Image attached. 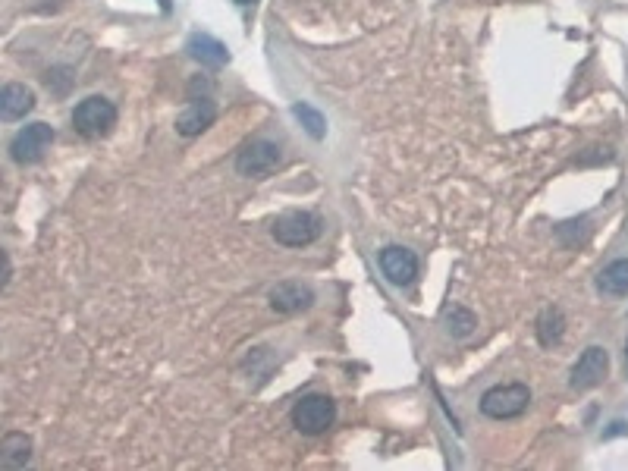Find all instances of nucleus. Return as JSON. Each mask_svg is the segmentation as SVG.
<instances>
[{
	"label": "nucleus",
	"instance_id": "obj_20",
	"mask_svg": "<svg viewBox=\"0 0 628 471\" xmlns=\"http://www.w3.org/2000/svg\"><path fill=\"white\" fill-rule=\"evenodd\" d=\"M625 368H628V343H625Z\"/></svg>",
	"mask_w": 628,
	"mask_h": 471
},
{
	"label": "nucleus",
	"instance_id": "obj_8",
	"mask_svg": "<svg viewBox=\"0 0 628 471\" xmlns=\"http://www.w3.org/2000/svg\"><path fill=\"white\" fill-rule=\"evenodd\" d=\"M380 271H384L390 283L409 286L418 277V258L415 252L402 249V245H387V249L380 252Z\"/></svg>",
	"mask_w": 628,
	"mask_h": 471
},
{
	"label": "nucleus",
	"instance_id": "obj_5",
	"mask_svg": "<svg viewBox=\"0 0 628 471\" xmlns=\"http://www.w3.org/2000/svg\"><path fill=\"white\" fill-rule=\"evenodd\" d=\"M54 145V126L48 123H32L26 129H19L16 132V139L10 142V157L16 164H38L44 154L51 151Z\"/></svg>",
	"mask_w": 628,
	"mask_h": 471
},
{
	"label": "nucleus",
	"instance_id": "obj_6",
	"mask_svg": "<svg viewBox=\"0 0 628 471\" xmlns=\"http://www.w3.org/2000/svg\"><path fill=\"white\" fill-rule=\"evenodd\" d=\"M607 374H610V352L600 349V346H591V349L581 352V358L575 362L569 387L578 390V393L594 390V387L603 384V380H607Z\"/></svg>",
	"mask_w": 628,
	"mask_h": 471
},
{
	"label": "nucleus",
	"instance_id": "obj_14",
	"mask_svg": "<svg viewBox=\"0 0 628 471\" xmlns=\"http://www.w3.org/2000/svg\"><path fill=\"white\" fill-rule=\"evenodd\" d=\"M32 456V440L26 434H7L0 440V465L4 468H19L26 465Z\"/></svg>",
	"mask_w": 628,
	"mask_h": 471
},
{
	"label": "nucleus",
	"instance_id": "obj_2",
	"mask_svg": "<svg viewBox=\"0 0 628 471\" xmlns=\"http://www.w3.org/2000/svg\"><path fill=\"white\" fill-rule=\"evenodd\" d=\"M528 406H531V390L525 384H500L481 396V412L493 421L519 418Z\"/></svg>",
	"mask_w": 628,
	"mask_h": 471
},
{
	"label": "nucleus",
	"instance_id": "obj_3",
	"mask_svg": "<svg viewBox=\"0 0 628 471\" xmlns=\"http://www.w3.org/2000/svg\"><path fill=\"white\" fill-rule=\"evenodd\" d=\"M336 418V402L327 393H308L293 406V428L302 434H324Z\"/></svg>",
	"mask_w": 628,
	"mask_h": 471
},
{
	"label": "nucleus",
	"instance_id": "obj_11",
	"mask_svg": "<svg viewBox=\"0 0 628 471\" xmlns=\"http://www.w3.org/2000/svg\"><path fill=\"white\" fill-rule=\"evenodd\" d=\"M311 302H314V293L305 283H296V280L280 283V286L271 289V308L280 311V314L305 311V308H311Z\"/></svg>",
	"mask_w": 628,
	"mask_h": 471
},
{
	"label": "nucleus",
	"instance_id": "obj_16",
	"mask_svg": "<svg viewBox=\"0 0 628 471\" xmlns=\"http://www.w3.org/2000/svg\"><path fill=\"white\" fill-rule=\"evenodd\" d=\"M293 114H296V120L305 126V132H308V136L311 139H324V132H327V120H324V114H321V110H314L311 104H296L293 107Z\"/></svg>",
	"mask_w": 628,
	"mask_h": 471
},
{
	"label": "nucleus",
	"instance_id": "obj_4",
	"mask_svg": "<svg viewBox=\"0 0 628 471\" xmlns=\"http://www.w3.org/2000/svg\"><path fill=\"white\" fill-rule=\"evenodd\" d=\"M321 236V217L311 211H286L274 220V239L289 249H302Z\"/></svg>",
	"mask_w": 628,
	"mask_h": 471
},
{
	"label": "nucleus",
	"instance_id": "obj_15",
	"mask_svg": "<svg viewBox=\"0 0 628 471\" xmlns=\"http://www.w3.org/2000/svg\"><path fill=\"white\" fill-rule=\"evenodd\" d=\"M566 333V318L559 308H547L541 318H537V340H541V346H556L559 340H563Z\"/></svg>",
	"mask_w": 628,
	"mask_h": 471
},
{
	"label": "nucleus",
	"instance_id": "obj_19",
	"mask_svg": "<svg viewBox=\"0 0 628 471\" xmlns=\"http://www.w3.org/2000/svg\"><path fill=\"white\" fill-rule=\"evenodd\" d=\"M161 7H164V10H170V0H161Z\"/></svg>",
	"mask_w": 628,
	"mask_h": 471
},
{
	"label": "nucleus",
	"instance_id": "obj_1",
	"mask_svg": "<svg viewBox=\"0 0 628 471\" xmlns=\"http://www.w3.org/2000/svg\"><path fill=\"white\" fill-rule=\"evenodd\" d=\"M114 126H117V107L107 98L92 95V98L79 101L73 110V129L82 139H104L114 132Z\"/></svg>",
	"mask_w": 628,
	"mask_h": 471
},
{
	"label": "nucleus",
	"instance_id": "obj_17",
	"mask_svg": "<svg viewBox=\"0 0 628 471\" xmlns=\"http://www.w3.org/2000/svg\"><path fill=\"white\" fill-rule=\"evenodd\" d=\"M475 327H478V318L468 308L456 305L453 311H446V330H450V336H456V340H465Z\"/></svg>",
	"mask_w": 628,
	"mask_h": 471
},
{
	"label": "nucleus",
	"instance_id": "obj_12",
	"mask_svg": "<svg viewBox=\"0 0 628 471\" xmlns=\"http://www.w3.org/2000/svg\"><path fill=\"white\" fill-rule=\"evenodd\" d=\"M35 107V92L19 82H10L4 85V92H0V117H4L7 123H16L29 114V110Z\"/></svg>",
	"mask_w": 628,
	"mask_h": 471
},
{
	"label": "nucleus",
	"instance_id": "obj_9",
	"mask_svg": "<svg viewBox=\"0 0 628 471\" xmlns=\"http://www.w3.org/2000/svg\"><path fill=\"white\" fill-rule=\"evenodd\" d=\"M214 120H217V104L208 101V98H201V101H192L183 114L176 117V132L179 136L192 139V136H201L208 126H214Z\"/></svg>",
	"mask_w": 628,
	"mask_h": 471
},
{
	"label": "nucleus",
	"instance_id": "obj_10",
	"mask_svg": "<svg viewBox=\"0 0 628 471\" xmlns=\"http://www.w3.org/2000/svg\"><path fill=\"white\" fill-rule=\"evenodd\" d=\"M186 51H189L192 60H198L201 66H208V70H220V66L230 60L227 44L217 41L214 35H205V32H195L186 41Z\"/></svg>",
	"mask_w": 628,
	"mask_h": 471
},
{
	"label": "nucleus",
	"instance_id": "obj_7",
	"mask_svg": "<svg viewBox=\"0 0 628 471\" xmlns=\"http://www.w3.org/2000/svg\"><path fill=\"white\" fill-rule=\"evenodd\" d=\"M280 167V148L274 142H249L239 157H236V170L239 176H267V173H274Z\"/></svg>",
	"mask_w": 628,
	"mask_h": 471
},
{
	"label": "nucleus",
	"instance_id": "obj_18",
	"mask_svg": "<svg viewBox=\"0 0 628 471\" xmlns=\"http://www.w3.org/2000/svg\"><path fill=\"white\" fill-rule=\"evenodd\" d=\"M236 4H242V7H249V4H255V0H236Z\"/></svg>",
	"mask_w": 628,
	"mask_h": 471
},
{
	"label": "nucleus",
	"instance_id": "obj_13",
	"mask_svg": "<svg viewBox=\"0 0 628 471\" xmlns=\"http://www.w3.org/2000/svg\"><path fill=\"white\" fill-rule=\"evenodd\" d=\"M597 289L603 296H613V299L628 296V258H616L603 267L597 277Z\"/></svg>",
	"mask_w": 628,
	"mask_h": 471
}]
</instances>
